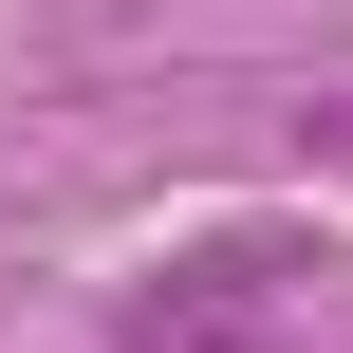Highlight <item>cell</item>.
<instances>
[{
  "label": "cell",
  "mask_w": 353,
  "mask_h": 353,
  "mask_svg": "<svg viewBox=\"0 0 353 353\" xmlns=\"http://www.w3.org/2000/svg\"><path fill=\"white\" fill-rule=\"evenodd\" d=\"M279 335H298V242H186L130 298V353H279Z\"/></svg>",
  "instance_id": "6da1fadb"
},
{
  "label": "cell",
  "mask_w": 353,
  "mask_h": 353,
  "mask_svg": "<svg viewBox=\"0 0 353 353\" xmlns=\"http://www.w3.org/2000/svg\"><path fill=\"white\" fill-rule=\"evenodd\" d=\"M298 130H316V168H353V93H335V112H298Z\"/></svg>",
  "instance_id": "7a4b0ae2"
}]
</instances>
